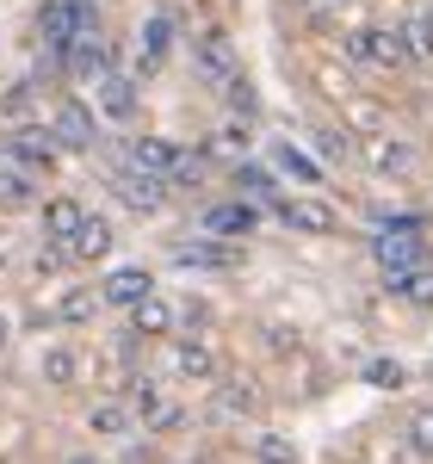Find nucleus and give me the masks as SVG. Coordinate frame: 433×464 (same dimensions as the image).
I'll use <instances>...</instances> for the list:
<instances>
[{"label": "nucleus", "mask_w": 433, "mask_h": 464, "mask_svg": "<svg viewBox=\"0 0 433 464\" xmlns=\"http://www.w3.org/2000/svg\"><path fill=\"white\" fill-rule=\"evenodd\" d=\"M192 63H198V81L216 87V93H229V87L242 81L236 50H229V37H223V32H198V37H192Z\"/></svg>", "instance_id": "1"}, {"label": "nucleus", "mask_w": 433, "mask_h": 464, "mask_svg": "<svg viewBox=\"0 0 433 464\" xmlns=\"http://www.w3.org/2000/svg\"><path fill=\"white\" fill-rule=\"evenodd\" d=\"M347 50L360 56V63H384V69H402L409 56H415V44H409V32H353L347 37Z\"/></svg>", "instance_id": "2"}, {"label": "nucleus", "mask_w": 433, "mask_h": 464, "mask_svg": "<svg viewBox=\"0 0 433 464\" xmlns=\"http://www.w3.org/2000/svg\"><path fill=\"white\" fill-rule=\"evenodd\" d=\"M378 260H384V273L397 279V273H409V266H428L433 254H428V242L415 236V223H397V236H390V229L378 236Z\"/></svg>", "instance_id": "3"}, {"label": "nucleus", "mask_w": 433, "mask_h": 464, "mask_svg": "<svg viewBox=\"0 0 433 464\" xmlns=\"http://www.w3.org/2000/svg\"><path fill=\"white\" fill-rule=\"evenodd\" d=\"M50 137L69 149H93L100 143V124H93V111L81 106V100H63V106L50 111Z\"/></svg>", "instance_id": "4"}, {"label": "nucleus", "mask_w": 433, "mask_h": 464, "mask_svg": "<svg viewBox=\"0 0 433 464\" xmlns=\"http://www.w3.org/2000/svg\"><path fill=\"white\" fill-rule=\"evenodd\" d=\"M273 211H279V223H285V229H297V236H334V223H341L322 198H279Z\"/></svg>", "instance_id": "5"}, {"label": "nucleus", "mask_w": 433, "mask_h": 464, "mask_svg": "<svg viewBox=\"0 0 433 464\" xmlns=\"http://www.w3.org/2000/svg\"><path fill=\"white\" fill-rule=\"evenodd\" d=\"M111 192H118L130 211H161V179L143 174V168H118V174H111Z\"/></svg>", "instance_id": "6"}, {"label": "nucleus", "mask_w": 433, "mask_h": 464, "mask_svg": "<svg viewBox=\"0 0 433 464\" xmlns=\"http://www.w3.org/2000/svg\"><path fill=\"white\" fill-rule=\"evenodd\" d=\"M6 149H13V161H19V168H32V174L56 168V143H50V130H13Z\"/></svg>", "instance_id": "7"}, {"label": "nucleus", "mask_w": 433, "mask_h": 464, "mask_svg": "<svg viewBox=\"0 0 433 464\" xmlns=\"http://www.w3.org/2000/svg\"><path fill=\"white\" fill-rule=\"evenodd\" d=\"M100 297H106V304H130V310H137V304H149V297H155V285H149L143 266H118L106 285H100Z\"/></svg>", "instance_id": "8"}, {"label": "nucleus", "mask_w": 433, "mask_h": 464, "mask_svg": "<svg viewBox=\"0 0 433 464\" xmlns=\"http://www.w3.org/2000/svg\"><path fill=\"white\" fill-rule=\"evenodd\" d=\"M106 297H93V285H69L50 310H43V322H63V328H74V322H93V310H100Z\"/></svg>", "instance_id": "9"}, {"label": "nucleus", "mask_w": 433, "mask_h": 464, "mask_svg": "<svg viewBox=\"0 0 433 464\" xmlns=\"http://www.w3.org/2000/svg\"><path fill=\"white\" fill-rule=\"evenodd\" d=\"M93 100H100V111H106V118H118V124H124V118L137 111V81H130V74H118V69H111L106 81L93 87Z\"/></svg>", "instance_id": "10"}, {"label": "nucleus", "mask_w": 433, "mask_h": 464, "mask_svg": "<svg viewBox=\"0 0 433 464\" xmlns=\"http://www.w3.org/2000/svg\"><path fill=\"white\" fill-rule=\"evenodd\" d=\"M168 44H174V19H168V13H149V25H143V50H137V69L155 74L161 63H168Z\"/></svg>", "instance_id": "11"}, {"label": "nucleus", "mask_w": 433, "mask_h": 464, "mask_svg": "<svg viewBox=\"0 0 433 464\" xmlns=\"http://www.w3.org/2000/svg\"><path fill=\"white\" fill-rule=\"evenodd\" d=\"M254 223H260L254 205H216V211H205V236L211 242H229V236H248Z\"/></svg>", "instance_id": "12"}, {"label": "nucleus", "mask_w": 433, "mask_h": 464, "mask_svg": "<svg viewBox=\"0 0 433 464\" xmlns=\"http://www.w3.org/2000/svg\"><path fill=\"white\" fill-rule=\"evenodd\" d=\"M130 161H137V168H143V174H180V149L174 143H161V137H137V143H130Z\"/></svg>", "instance_id": "13"}, {"label": "nucleus", "mask_w": 433, "mask_h": 464, "mask_svg": "<svg viewBox=\"0 0 433 464\" xmlns=\"http://www.w3.org/2000/svg\"><path fill=\"white\" fill-rule=\"evenodd\" d=\"M81 223H87V211H81L74 198H43V236H50V242H63V248H69Z\"/></svg>", "instance_id": "14"}, {"label": "nucleus", "mask_w": 433, "mask_h": 464, "mask_svg": "<svg viewBox=\"0 0 433 464\" xmlns=\"http://www.w3.org/2000/svg\"><path fill=\"white\" fill-rule=\"evenodd\" d=\"M242 254L223 248V242H180L174 248V266H198V273H216V266H236Z\"/></svg>", "instance_id": "15"}, {"label": "nucleus", "mask_w": 433, "mask_h": 464, "mask_svg": "<svg viewBox=\"0 0 433 464\" xmlns=\"http://www.w3.org/2000/svg\"><path fill=\"white\" fill-rule=\"evenodd\" d=\"M118 402H124L130 415H143L149 428H155V421H161V409H168V402H161V384H155V378H124V396H118Z\"/></svg>", "instance_id": "16"}, {"label": "nucleus", "mask_w": 433, "mask_h": 464, "mask_svg": "<svg viewBox=\"0 0 433 464\" xmlns=\"http://www.w3.org/2000/svg\"><path fill=\"white\" fill-rule=\"evenodd\" d=\"M69 254H74V260H106V254H111V223H106V217H87V223L74 229Z\"/></svg>", "instance_id": "17"}, {"label": "nucleus", "mask_w": 433, "mask_h": 464, "mask_svg": "<svg viewBox=\"0 0 433 464\" xmlns=\"http://www.w3.org/2000/svg\"><path fill=\"white\" fill-rule=\"evenodd\" d=\"M37 372H43V384H74L81 353H74L69 341H56V347H43V353H37Z\"/></svg>", "instance_id": "18"}, {"label": "nucleus", "mask_w": 433, "mask_h": 464, "mask_svg": "<svg viewBox=\"0 0 433 464\" xmlns=\"http://www.w3.org/2000/svg\"><path fill=\"white\" fill-rule=\"evenodd\" d=\"M168 328H174V304L168 297H149V304L130 310V334H168Z\"/></svg>", "instance_id": "19"}, {"label": "nucleus", "mask_w": 433, "mask_h": 464, "mask_svg": "<svg viewBox=\"0 0 433 464\" xmlns=\"http://www.w3.org/2000/svg\"><path fill=\"white\" fill-rule=\"evenodd\" d=\"M174 372H180V378H211L216 353L205 347V341H180V347H174Z\"/></svg>", "instance_id": "20"}, {"label": "nucleus", "mask_w": 433, "mask_h": 464, "mask_svg": "<svg viewBox=\"0 0 433 464\" xmlns=\"http://www.w3.org/2000/svg\"><path fill=\"white\" fill-rule=\"evenodd\" d=\"M402 446L415 452V459L433 464V402H421L415 415H409V428H402Z\"/></svg>", "instance_id": "21"}, {"label": "nucleus", "mask_w": 433, "mask_h": 464, "mask_svg": "<svg viewBox=\"0 0 433 464\" xmlns=\"http://www.w3.org/2000/svg\"><path fill=\"white\" fill-rule=\"evenodd\" d=\"M390 291H397L402 304H433V260H428V266H409V273H397V279H390Z\"/></svg>", "instance_id": "22"}, {"label": "nucleus", "mask_w": 433, "mask_h": 464, "mask_svg": "<svg viewBox=\"0 0 433 464\" xmlns=\"http://www.w3.org/2000/svg\"><path fill=\"white\" fill-rule=\"evenodd\" d=\"M365 161H371V168H390V174H402L415 155H409V143H390V137H365Z\"/></svg>", "instance_id": "23"}, {"label": "nucleus", "mask_w": 433, "mask_h": 464, "mask_svg": "<svg viewBox=\"0 0 433 464\" xmlns=\"http://www.w3.org/2000/svg\"><path fill=\"white\" fill-rule=\"evenodd\" d=\"M254 459L260 464H297V446L285 433H254Z\"/></svg>", "instance_id": "24"}, {"label": "nucleus", "mask_w": 433, "mask_h": 464, "mask_svg": "<svg viewBox=\"0 0 433 464\" xmlns=\"http://www.w3.org/2000/svg\"><path fill=\"white\" fill-rule=\"evenodd\" d=\"M273 161H279L285 174H297L303 186H316V179H322V168H316V161H310L303 149H291V143H279V149H273Z\"/></svg>", "instance_id": "25"}, {"label": "nucleus", "mask_w": 433, "mask_h": 464, "mask_svg": "<svg viewBox=\"0 0 433 464\" xmlns=\"http://www.w3.org/2000/svg\"><path fill=\"white\" fill-rule=\"evenodd\" d=\"M87 428L93 433H130V409H124V402H100V409L87 415Z\"/></svg>", "instance_id": "26"}, {"label": "nucleus", "mask_w": 433, "mask_h": 464, "mask_svg": "<svg viewBox=\"0 0 433 464\" xmlns=\"http://www.w3.org/2000/svg\"><path fill=\"white\" fill-rule=\"evenodd\" d=\"M19 205H32V179L25 174H0V211H19Z\"/></svg>", "instance_id": "27"}, {"label": "nucleus", "mask_w": 433, "mask_h": 464, "mask_svg": "<svg viewBox=\"0 0 433 464\" xmlns=\"http://www.w3.org/2000/svg\"><path fill=\"white\" fill-rule=\"evenodd\" d=\"M248 409H254L248 384H223V391H216V415H248Z\"/></svg>", "instance_id": "28"}, {"label": "nucleus", "mask_w": 433, "mask_h": 464, "mask_svg": "<svg viewBox=\"0 0 433 464\" xmlns=\"http://www.w3.org/2000/svg\"><path fill=\"white\" fill-rule=\"evenodd\" d=\"M409 37H415V56H433V13H421V19L409 25Z\"/></svg>", "instance_id": "29"}, {"label": "nucleus", "mask_w": 433, "mask_h": 464, "mask_svg": "<svg viewBox=\"0 0 433 464\" xmlns=\"http://www.w3.org/2000/svg\"><path fill=\"white\" fill-rule=\"evenodd\" d=\"M365 378H371V384H384V391H397V384H402V365H371Z\"/></svg>", "instance_id": "30"}, {"label": "nucleus", "mask_w": 433, "mask_h": 464, "mask_svg": "<svg viewBox=\"0 0 433 464\" xmlns=\"http://www.w3.org/2000/svg\"><path fill=\"white\" fill-rule=\"evenodd\" d=\"M0 347H6V310H0Z\"/></svg>", "instance_id": "31"}, {"label": "nucleus", "mask_w": 433, "mask_h": 464, "mask_svg": "<svg viewBox=\"0 0 433 464\" xmlns=\"http://www.w3.org/2000/svg\"><path fill=\"white\" fill-rule=\"evenodd\" d=\"M6 254H13V248H6V236H0V266H6Z\"/></svg>", "instance_id": "32"}]
</instances>
